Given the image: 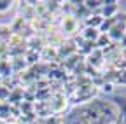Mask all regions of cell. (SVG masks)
<instances>
[{
    "label": "cell",
    "instance_id": "cell-1",
    "mask_svg": "<svg viewBox=\"0 0 126 124\" xmlns=\"http://www.w3.org/2000/svg\"><path fill=\"white\" fill-rule=\"evenodd\" d=\"M116 119L117 110L112 103L94 100L89 105L72 110L65 119V124H112Z\"/></svg>",
    "mask_w": 126,
    "mask_h": 124
},
{
    "label": "cell",
    "instance_id": "cell-2",
    "mask_svg": "<svg viewBox=\"0 0 126 124\" xmlns=\"http://www.w3.org/2000/svg\"><path fill=\"white\" fill-rule=\"evenodd\" d=\"M117 12H119L117 2H116V0H109V2H103V5L100 9V16L103 19H107V18H114Z\"/></svg>",
    "mask_w": 126,
    "mask_h": 124
},
{
    "label": "cell",
    "instance_id": "cell-3",
    "mask_svg": "<svg viewBox=\"0 0 126 124\" xmlns=\"http://www.w3.org/2000/svg\"><path fill=\"white\" fill-rule=\"evenodd\" d=\"M103 53H102V49H93V53L88 56V65L91 67L93 65V68L96 70L98 67H102L103 65Z\"/></svg>",
    "mask_w": 126,
    "mask_h": 124
},
{
    "label": "cell",
    "instance_id": "cell-4",
    "mask_svg": "<svg viewBox=\"0 0 126 124\" xmlns=\"http://www.w3.org/2000/svg\"><path fill=\"white\" fill-rule=\"evenodd\" d=\"M61 28H63V32H67V33H74L75 28H77V19L72 18V16H65V18H63Z\"/></svg>",
    "mask_w": 126,
    "mask_h": 124
},
{
    "label": "cell",
    "instance_id": "cell-5",
    "mask_svg": "<svg viewBox=\"0 0 126 124\" xmlns=\"http://www.w3.org/2000/svg\"><path fill=\"white\" fill-rule=\"evenodd\" d=\"M114 107L119 108L121 121L126 124V98H124V96H117V98H114Z\"/></svg>",
    "mask_w": 126,
    "mask_h": 124
},
{
    "label": "cell",
    "instance_id": "cell-6",
    "mask_svg": "<svg viewBox=\"0 0 126 124\" xmlns=\"http://www.w3.org/2000/svg\"><path fill=\"white\" fill-rule=\"evenodd\" d=\"M102 21H103V18L102 16H98V14H91V16H88L86 18V28H100V25H102Z\"/></svg>",
    "mask_w": 126,
    "mask_h": 124
},
{
    "label": "cell",
    "instance_id": "cell-7",
    "mask_svg": "<svg viewBox=\"0 0 126 124\" xmlns=\"http://www.w3.org/2000/svg\"><path fill=\"white\" fill-rule=\"evenodd\" d=\"M98 35H100V32L96 28H86L84 32H82V39L86 40V42H96V39H98Z\"/></svg>",
    "mask_w": 126,
    "mask_h": 124
},
{
    "label": "cell",
    "instance_id": "cell-8",
    "mask_svg": "<svg viewBox=\"0 0 126 124\" xmlns=\"http://www.w3.org/2000/svg\"><path fill=\"white\" fill-rule=\"evenodd\" d=\"M109 44H110V39H109V35H107V33H100V35H98V39H96V42H94L96 49H103V47H107Z\"/></svg>",
    "mask_w": 126,
    "mask_h": 124
},
{
    "label": "cell",
    "instance_id": "cell-9",
    "mask_svg": "<svg viewBox=\"0 0 126 124\" xmlns=\"http://www.w3.org/2000/svg\"><path fill=\"white\" fill-rule=\"evenodd\" d=\"M11 37V26L0 25V40H7Z\"/></svg>",
    "mask_w": 126,
    "mask_h": 124
},
{
    "label": "cell",
    "instance_id": "cell-10",
    "mask_svg": "<svg viewBox=\"0 0 126 124\" xmlns=\"http://www.w3.org/2000/svg\"><path fill=\"white\" fill-rule=\"evenodd\" d=\"M0 75H11V65L7 61H0Z\"/></svg>",
    "mask_w": 126,
    "mask_h": 124
},
{
    "label": "cell",
    "instance_id": "cell-11",
    "mask_svg": "<svg viewBox=\"0 0 126 124\" xmlns=\"http://www.w3.org/2000/svg\"><path fill=\"white\" fill-rule=\"evenodd\" d=\"M26 58H28V63H37V61L40 59V54L35 53V51H28Z\"/></svg>",
    "mask_w": 126,
    "mask_h": 124
},
{
    "label": "cell",
    "instance_id": "cell-12",
    "mask_svg": "<svg viewBox=\"0 0 126 124\" xmlns=\"http://www.w3.org/2000/svg\"><path fill=\"white\" fill-rule=\"evenodd\" d=\"M11 7H12L11 0H0V12H7Z\"/></svg>",
    "mask_w": 126,
    "mask_h": 124
},
{
    "label": "cell",
    "instance_id": "cell-13",
    "mask_svg": "<svg viewBox=\"0 0 126 124\" xmlns=\"http://www.w3.org/2000/svg\"><path fill=\"white\" fill-rule=\"evenodd\" d=\"M116 82L126 84V70H121V72H117V77H116Z\"/></svg>",
    "mask_w": 126,
    "mask_h": 124
},
{
    "label": "cell",
    "instance_id": "cell-14",
    "mask_svg": "<svg viewBox=\"0 0 126 124\" xmlns=\"http://www.w3.org/2000/svg\"><path fill=\"white\" fill-rule=\"evenodd\" d=\"M102 91H105V93H112L114 87H112V84H110V82H103V84H102Z\"/></svg>",
    "mask_w": 126,
    "mask_h": 124
},
{
    "label": "cell",
    "instance_id": "cell-15",
    "mask_svg": "<svg viewBox=\"0 0 126 124\" xmlns=\"http://www.w3.org/2000/svg\"><path fill=\"white\" fill-rule=\"evenodd\" d=\"M117 47H121V49H126V33L119 39V45H117Z\"/></svg>",
    "mask_w": 126,
    "mask_h": 124
},
{
    "label": "cell",
    "instance_id": "cell-16",
    "mask_svg": "<svg viewBox=\"0 0 126 124\" xmlns=\"http://www.w3.org/2000/svg\"><path fill=\"white\" fill-rule=\"evenodd\" d=\"M123 59L126 61V49H124V53H123Z\"/></svg>",
    "mask_w": 126,
    "mask_h": 124
},
{
    "label": "cell",
    "instance_id": "cell-17",
    "mask_svg": "<svg viewBox=\"0 0 126 124\" xmlns=\"http://www.w3.org/2000/svg\"><path fill=\"white\" fill-rule=\"evenodd\" d=\"M124 32H126V25H124Z\"/></svg>",
    "mask_w": 126,
    "mask_h": 124
}]
</instances>
